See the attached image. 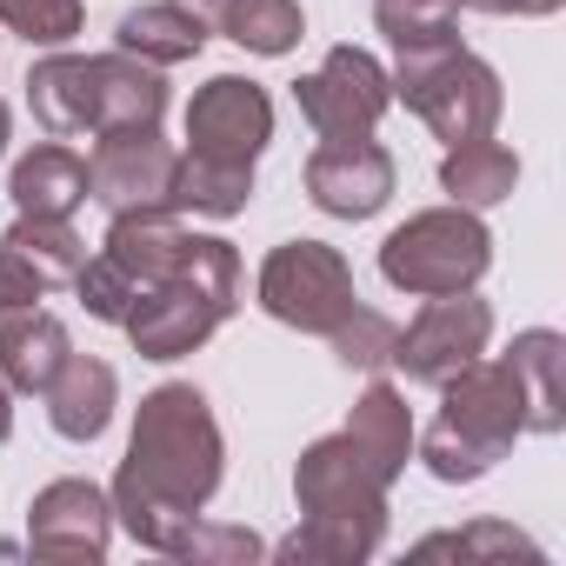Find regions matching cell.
<instances>
[{"label": "cell", "mask_w": 566, "mask_h": 566, "mask_svg": "<svg viewBox=\"0 0 566 566\" xmlns=\"http://www.w3.org/2000/svg\"><path fill=\"white\" fill-rule=\"evenodd\" d=\"M207 48V14L187 8V0H147L120 21V54L147 61V67H174V61H193Z\"/></svg>", "instance_id": "e0dca14e"}, {"label": "cell", "mask_w": 566, "mask_h": 566, "mask_svg": "<svg viewBox=\"0 0 566 566\" xmlns=\"http://www.w3.org/2000/svg\"><path fill=\"white\" fill-rule=\"evenodd\" d=\"M440 394H447V400H440V420L427 427L420 460H427L433 480H447V486L493 473V460H506L513 440L526 433V394H520L513 367H506V360H473V367H460Z\"/></svg>", "instance_id": "5b68a950"}, {"label": "cell", "mask_w": 566, "mask_h": 566, "mask_svg": "<svg viewBox=\"0 0 566 566\" xmlns=\"http://www.w3.org/2000/svg\"><path fill=\"white\" fill-rule=\"evenodd\" d=\"M220 427L207 413L200 387H154L140 400L127 460L114 473V520L154 546V553H180V539L193 533L200 506L220 486Z\"/></svg>", "instance_id": "6da1fadb"}, {"label": "cell", "mask_w": 566, "mask_h": 566, "mask_svg": "<svg viewBox=\"0 0 566 566\" xmlns=\"http://www.w3.org/2000/svg\"><path fill=\"white\" fill-rule=\"evenodd\" d=\"M114 500L94 480H54L28 513V546L41 559H107Z\"/></svg>", "instance_id": "5bb4252c"}, {"label": "cell", "mask_w": 566, "mask_h": 566, "mask_svg": "<svg viewBox=\"0 0 566 566\" xmlns=\"http://www.w3.org/2000/svg\"><path fill=\"white\" fill-rule=\"evenodd\" d=\"M8 193H14V207L21 213H48V220H74V207L87 200V160L74 154V147H61V140H48V147H34L21 167H14V180H8Z\"/></svg>", "instance_id": "ac0fdd59"}, {"label": "cell", "mask_w": 566, "mask_h": 566, "mask_svg": "<svg viewBox=\"0 0 566 566\" xmlns=\"http://www.w3.org/2000/svg\"><path fill=\"white\" fill-rule=\"evenodd\" d=\"M294 101H301V114H307V127L321 140H367L380 127V114L394 107V81H387V67L374 54L334 48L321 61V74H307L294 87Z\"/></svg>", "instance_id": "30bf717a"}, {"label": "cell", "mask_w": 566, "mask_h": 566, "mask_svg": "<svg viewBox=\"0 0 566 566\" xmlns=\"http://www.w3.org/2000/svg\"><path fill=\"white\" fill-rule=\"evenodd\" d=\"M394 94L447 140H486L493 120H500V74L467 54V48H447V54H427V61H400L394 74Z\"/></svg>", "instance_id": "52a82bcc"}, {"label": "cell", "mask_w": 566, "mask_h": 566, "mask_svg": "<svg viewBox=\"0 0 566 566\" xmlns=\"http://www.w3.org/2000/svg\"><path fill=\"white\" fill-rule=\"evenodd\" d=\"M260 307L280 327H301V334H334L360 294H354V266L327 247V240H287L273 247L260 266Z\"/></svg>", "instance_id": "ba28073f"}, {"label": "cell", "mask_w": 566, "mask_h": 566, "mask_svg": "<svg viewBox=\"0 0 566 566\" xmlns=\"http://www.w3.org/2000/svg\"><path fill=\"white\" fill-rule=\"evenodd\" d=\"M114 394H120V380H114L107 360H94V354H67L41 400H48V420H54L61 440H101L107 420H114Z\"/></svg>", "instance_id": "9a60e30c"}, {"label": "cell", "mask_w": 566, "mask_h": 566, "mask_svg": "<svg viewBox=\"0 0 566 566\" xmlns=\"http://www.w3.org/2000/svg\"><path fill=\"white\" fill-rule=\"evenodd\" d=\"M340 433H347L374 467H380V480H387V486L400 480V467H407V453H413V413H407L400 387L374 380V387L360 394V407H354V420H347Z\"/></svg>", "instance_id": "ffe728a7"}, {"label": "cell", "mask_w": 566, "mask_h": 566, "mask_svg": "<svg viewBox=\"0 0 566 566\" xmlns=\"http://www.w3.org/2000/svg\"><path fill=\"white\" fill-rule=\"evenodd\" d=\"M187 8H200V14H207V0H187Z\"/></svg>", "instance_id": "d6a6232c"}, {"label": "cell", "mask_w": 566, "mask_h": 566, "mask_svg": "<svg viewBox=\"0 0 566 566\" xmlns=\"http://www.w3.org/2000/svg\"><path fill=\"white\" fill-rule=\"evenodd\" d=\"M486 266H493V233L480 227L473 207H433V213H413V220L394 227L387 247H380L387 287H400V294H413V301L467 294Z\"/></svg>", "instance_id": "8992f818"}, {"label": "cell", "mask_w": 566, "mask_h": 566, "mask_svg": "<svg viewBox=\"0 0 566 566\" xmlns=\"http://www.w3.org/2000/svg\"><path fill=\"white\" fill-rule=\"evenodd\" d=\"M0 154H8V101H0Z\"/></svg>", "instance_id": "1f68e13d"}, {"label": "cell", "mask_w": 566, "mask_h": 566, "mask_svg": "<svg viewBox=\"0 0 566 566\" xmlns=\"http://www.w3.org/2000/svg\"><path fill=\"white\" fill-rule=\"evenodd\" d=\"M334 354H340V367H360V374H374V367H387L394 360V340H400V327L387 321V314H374V307H354L334 334Z\"/></svg>", "instance_id": "d4e9b609"}, {"label": "cell", "mask_w": 566, "mask_h": 566, "mask_svg": "<svg viewBox=\"0 0 566 566\" xmlns=\"http://www.w3.org/2000/svg\"><path fill=\"white\" fill-rule=\"evenodd\" d=\"M294 493H301L307 526L280 539V559H367V553H380L387 480L347 433H327L301 453Z\"/></svg>", "instance_id": "7a4b0ae2"}, {"label": "cell", "mask_w": 566, "mask_h": 566, "mask_svg": "<svg viewBox=\"0 0 566 566\" xmlns=\"http://www.w3.org/2000/svg\"><path fill=\"white\" fill-rule=\"evenodd\" d=\"M174 167L180 154L160 140V127H120V134H94V154H87V200L114 213H147V207H167L174 193Z\"/></svg>", "instance_id": "7c38bea8"}, {"label": "cell", "mask_w": 566, "mask_h": 566, "mask_svg": "<svg viewBox=\"0 0 566 566\" xmlns=\"http://www.w3.org/2000/svg\"><path fill=\"white\" fill-rule=\"evenodd\" d=\"M207 14L247 54H294L301 34H307V21H301L294 0H207Z\"/></svg>", "instance_id": "603a6c76"}, {"label": "cell", "mask_w": 566, "mask_h": 566, "mask_svg": "<svg viewBox=\"0 0 566 566\" xmlns=\"http://www.w3.org/2000/svg\"><path fill=\"white\" fill-rule=\"evenodd\" d=\"M0 21L34 48H67L81 34V0H0Z\"/></svg>", "instance_id": "484cf974"}, {"label": "cell", "mask_w": 566, "mask_h": 566, "mask_svg": "<svg viewBox=\"0 0 566 566\" xmlns=\"http://www.w3.org/2000/svg\"><path fill=\"white\" fill-rule=\"evenodd\" d=\"M273 140V101L260 81L240 74H213L193 101H187V154L200 167H227V174H253L260 147Z\"/></svg>", "instance_id": "9c48e42d"}, {"label": "cell", "mask_w": 566, "mask_h": 566, "mask_svg": "<svg viewBox=\"0 0 566 566\" xmlns=\"http://www.w3.org/2000/svg\"><path fill=\"white\" fill-rule=\"evenodd\" d=\"M486 334H493V307L467 294H433L420 307V321L394 340V367L420 387H447L460 367H473L486 354Z\"/></svg>", "instance_id": "8fae6325"}, {"label": "cell", "mask_w": 566, "mask_h": 566, "mask_svg": "<svg viewBox=\"0 0 566 566\" xmlns=\"http://www.w3.org/2000/svg\"><path fill=\"white\" fill-rule=\"evenodd\" d=\"M420 559H440V553H460V559H486V553H539L533 539H520L513 526H467V533H433V539H420L413 546Z\"/></svg>", "instance_id": "4316f807"}, {"label": "cell", "mask_w": 566, "mask_h": 566, "mask_svg": "<svg viewBox=\"0 0 566 566\" xmlns=\"http://www.w3.org/2000/svg\"><path fill=\"white\" fill-rule=\"evenodd\" d=\"M0 247L21 253L48 287H61V280H74L87 266V240L74 233V220H48V213H21L8 233H0Z\"/></svg>", "instance_id": "cb8c5ba5"}, {"label": "cell", "mask_w": 566, "mask_h": 566, "mask_svg": "<svg viewBox=\"0 0 566 566\" xmlns=\"http://www.w3.org/2000/svg\"><path fill=\"white\" fill-rule=\"evenodd\" d=\"M440 187L453 193V207H500L520 187V160L500 140H460L440 160Z\"/></svg>", "instance_id": "7402d4cb"}, {"label": "cell", "mask_w": 566, "mask_h": 566, "mask_svg": "<svg viewBox=\"0 0 566 566\" xmlns=\"http://www.w3.org/2000/svg\"><path fill=\"white\" fill-rule=\"evenodd\" d=\"M67 327L48 307H21V314H0V380L14 394H48V380L67 360Z\"/></svg>", "instance_id": "2e32d148"}, {"label": "cell", "mask_w": 566, "mask_h": 566, "mask_svg": "<svg viewBox=\"0 0 566 566\" xmlns=\"http://www.w3.org/2000/svg\"><path fill=\"white\" fill-rule=\"evenodd\" d=\"M374 21L400 61H427L460 48V0H374Z\"/></svg>", "instance_id": "44dd1931"}, {"label": "cell", "mask_w": 566, "mask_h": 566, "mask_svg": "<svg viewBox=\"0 0 566 566\" xmlns=\"http://www.w3.org/2000/svg\"><path fill=\"white\" fill-rule=\"evenodd\" d=\"M8 433H14V387L0 380V440H8Z\"/></svg>", "instance_id": "4dcf8cb0"}, {"label": "cell", "mask_w": 566, "mask_h": 566, "mask_svg": "<svg viewBox=\"0 0 566 566\" xmlns=\"http://www.w3.org/2000/svg\"><path fill=\"white\" fill-rule=\"evenodd\" d=\"M41 294H48V280L21 260V253H8L0 247V314H21V307H41Z\"/></svg>", "instance_id": "f1b7e54d"}, {"label": "cell", "mask_w": 566, "mask_h": 566, "mask_svg": "<svg viewBox=\"0 0 566 566\" xmlns=\"http://www.w3.org/2000/svg\"><path fill=\"white\" fill-rule=\"evenodd\" d=\"M559 360H566V340L553 327H533L513 340L506 367L526 394V433H559L566 427V394H559Z\"/></svg>", "instance_id": "d6986e66"}, {"label": "cell", "mask_w": 566, "mask_h": 566, "mask_svg": "<svg viewBox=\"0 0 566 566\" xmlns=\"http://www.w3.org/2000/svg\"><path fill=\"white\" fill-rule=\"evenodd\" d=\"M460 8H480V14H520V21H539V14H559L566 0H460Z\"/></svg>", "instance_id": "f546056e"}, {"label": "cell", "mask_w": 566, "mask_h": 566, "mask_svg": "<svg viewBox=\"0 0 566 566\" xmlns=\"http://www.w3.org/2000/svg\"><path fill=\"white\" fill-rule=\"evenodd\" d=\"M233 294H240V253L213 233H187L180 260L127 307L120 327L140 347V360H180L233 314Z\"/></svg>", "instance_id": "277c9868"}, {"label": "cell", "mask_w": 566, "mask_h": 566, "mask_svg": "<svg viewBox=\"0 0 566 566\" xmlns=\"http://www.w3.org/2000/svg\"><path fill=\"white\" fill-rule=\"evenodd\" d=\"M307 193L334 220H367L394 200V154L367 140H321L307 160Z\"/></svg>", "instance_id": "4fadbf2b"}, {"label": "cell", "mask_w": 566, "mask_h": 566, "mask_svg": "<svg viewBox=\"0 0 566 566\" xmlns=\"http://www.w3.org/2000/svg\"><path fill=\"white\" fill-rule=\"evenodd\" d=\"M253 553H260V539L247 526H200L193 520V533L180 539L174 559H253Z\"/></svg>", "instance_id": "83f0119b"}, {"label": "cell", "mask_w": 566, "mask_h": 566, "mask_svg": "<svg viewBox=\"0 0 566 566\" xmlns=\"http://www.w3.org/2000/svg\"><path fill=\"white\" fill-rule=\"evenodd\" d=\"M28 107L54 140L160 127L167 81H160V67H147L134 54H54V61H34Z\"/></svg>", "instance_id": "3957f363"}]
</instances>
